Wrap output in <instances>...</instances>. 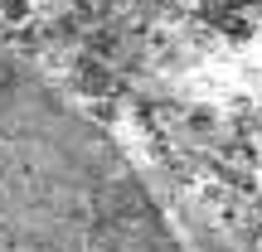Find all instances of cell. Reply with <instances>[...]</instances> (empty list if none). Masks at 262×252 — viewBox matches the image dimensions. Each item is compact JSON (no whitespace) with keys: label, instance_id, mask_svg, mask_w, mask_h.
<instances>
[{"label":"cell","instance_id":"obj_1","mask_svg":"<svg viewBox=\"0 0 262 252\" xmlns=\"http://www.w3.org/2000/svg\"><path fill=\"white\" fill-rule=\"evenodd\" d=\"M0 252H189L131 150L34 58L5 44Z\"/></svg>","mask_w":262,"mask_h":252}]
</instances>
